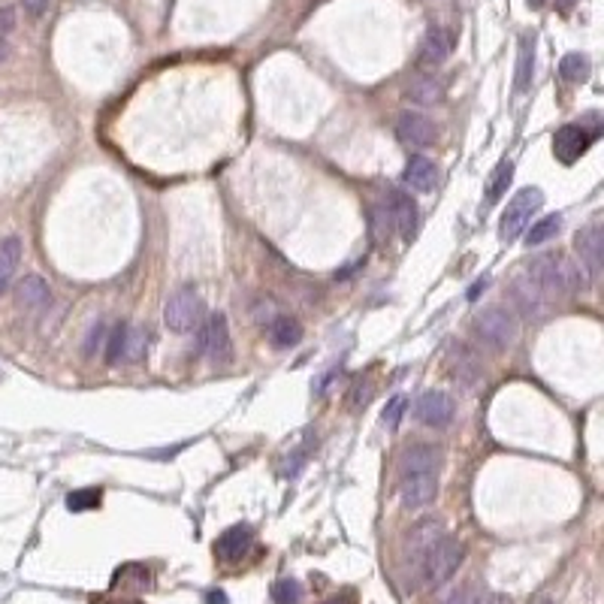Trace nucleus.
<instances>
[{
	"mask_svg": "<svg viewBox=\"0 0 604 604\" xmlns=\"http://www.w3.org/2000/svg\"><path fill=\"white\" fill-rule=\"evenodd\" d=\"M514 300L520 302V309H523L529 318H541L544 311H547V305H550V300L544 296L541 291L535 287V281L529 278V276H517L514 278Z\"/></svg>",
	"mask_w": 604,
	"mask_h": 604,
	"instance_id": "19",
	"label": "nucleus"
},
{
	"mask_svg": "<svg viewBox=\"0 0 604 604\" xmlns=\"http://www.w3.org/2000/svg\"><path fill=\"white\" fill-rule=\"evenodd\" d=\"M484 604V601H481ZM486 604H511L508 599H504V595H490V599H486Z\"/></svg>",
	"mask_w": 604,
	"mask_h": 604,
	"instance_id": "39",
	"label": "nucleus"
},
{
	"mask_svg": "<svg viewBox=\"0 0 604 604\" xmlns=\"http://www.w3.org/2000/svg\"><path fill=\"white\" fill-rule=\"evenodd\" d=\"M15 305L28 314H43L52 305V291L39 276H24L15 284Z\"/></svg>",
	"mask_w": 604,
	"mask_h": 604,
	"instance_id": "14",
	"label": "nucleus"
},
{
	"mask_svg": "<svg viewBox=\"0 0 604 604\" xmlns=\"http://www.w3.org/2000/svg\"><path fill=\"white\" fill-rule=\"evenodd\" d=\"M601 130H590L583 127V124H565V127L556 130V136H553V154H556L559 163H577L581 157L590 152V145L599 139Z\"/></svg>",
	"mask_w": 604,
	"mask_h": 604,
	"instance_id": "8",
	"label": "nucleus"
},
{
	"mask_svg": "<svg viewBox=\"0 0 604 604\" xmlns=\"http://www.w3.org/2000/svg\"><path fill=\"white\" fill-rule=\"evenodd\" d=\"M526 276L535 281V287L547 300H565L581 287V269L571 263L565 254H541L526 267Z\"/></svg>",
	"mask_w": 604,
	"mask_h": 604,
	"instance_id": "2",
	"label": "nucleus"
},
{
	"mask_svg": "<svg viewBox=\"0 0 604 604\" xmlns=\"http://www.w3.org/2000/svg\"><path fill=\"white\" fill-rule=\"evenodd\" d=\"M402 179H405V185H408L411 190H417V194H429V190L435 188V181H438V170H435V163L429 161V157L417 154V157H411V161H408V167H405Z\"/></svg>",
	"mask_w": 604,
	"mask_h": 604,
	"instance_id": "18",
	"label": "nucleus"
},
{
	"mask_svg": "<svg viewBox=\"0 0 604 604\" xmlns=\"http://www.w3.org/2000/svg\"><path fill=\"white\" fill-rule=\"evenodd\" d=\"M544 206V194L538 188H523L514 194V200L508 203V209L502 212V221H499V236L502 242H517L520 236L526 233L529 221H532V214Z\"/></svg>",
	"mask_w": 604,
	"mask_h": 604,
	"instance_id": "6",
	"label": "nucleus"
},
{
	"mask_svg": "<svg viewBox=\"0 0 604 604\" xmlns=\"http://www.w3.org/2000/svg\"><path fill=\"white\" fill-rule=\"evenodd\" d=\"M538 604H553V601H547V599H544V601H538Z\"/></svg>",
	"mask_w": 604,
	"mask_h": 604,
	"instance_id": "42",
	"label": "nucleus"
},
{
	"mask_svg": "<svg viewBox=\"0 0 604 604\" xmlns=\"http://www.w3.org/2000/svg\"><path fill=\"white\" fill-rule=\"evenodd\" d=\"M415 415L424 426H433V429H444L453 420V415H457V405H453V399L448 393L442 390H429L417 399L415 405Z\"/></svg>",
	"mask_w": 604,
	"mask_h": 604,
	"instance_id": "12",
	"label": "nucleus"
},
{
	"mask_svg": "<svg viewBox=\"0 0 604 604\" xmlns=\"http://www.w3.org/2000/svg\"><path fill=\"white\" fill-rule=\"evenodd\" d=\"M438 468L442 448L435 444H411L399 460V495L408 511H424L438 495Z\"/></svg>",
	"mask_w": 604,
	"mask_h": 604,
	"instance_id": "1",
	"label": "nucleus"
},
{
	"mask_svg": "<svg viewBox=\"0 0 604 604\" xmlns=\"http://www.w3.org/2000/svg\"><path fill=\"white\" fill-rule=\"evenodd\" d=\"M444 535V523L442 520H420V523L411 529L408 535V547H405V556H408V565L415 574H420V565H424V556L429 553V547Z\"/></svg>",
	"mask_w": 604,
	"mask_h": 604,
	"instance_id": "13",
	"label": "nucleus"
},
{
	"mask_svg": "<svg viewBox=\"0 0 604 604\" xmlns=\"http://www.w3.org/2000/svg\"><path fill=\"white\" fill-rule=\"evenodd\" d=\"M590 73H592V64L583 52H568L559 61V76L565 82H574V85H581V82L590 79Z\"/></svg>",
	"mask_w": 604,
	"mask_h": 604,
	"instance_id": "23",
	"label": "nucleus"
},
{
	"mask_svg": "<svg viewBox=\"0 0 604 604\" xmlns=\"http://www.w3.org/2000/svg\"><path fill=\"white\" fill-rule=\"evenodd\" d=\"M320 604H347V599H327V601H320Z\"/></svg>",
	"mask_w": 604,
	"mask_h": 604,
	"instance_id": "41",
	"label": "nucleus"
},
{
	"mask_svg": "<svg viewBox=\"0 0 604 604\" xmlns=\"http://www.w3.org/2000/svg\"><path fill=\"white\" fill-rule=\"evenodd\" d=\"M272 601L276 604H300L302 601V583L293 577H281L272 583Z\"/></svg>",
	"mask_w": 604,
	"mask_h": 604,
	"instance_id": "28",
	"label": "nucleus"
},
{
	"mask_svg": "<svg viewBox=\"0 0 604 604\" xmlns=\"http://www.w3.org/2000/svg\"><path fill=\"white\" fill-rule=\"evenodd\" d=\"M6 57H10V43H6V39L0 37V64H4Z\"/></svg>",
	"mask_w": 604,
	"mask_h": 604,
	"instance_id": "37",
	"label": "nucleus"
},
{
	"mask_svg": "<svg viewBox=\"0 0 604 604\" xmlns=\"http://www.w3.org/2000/svg\"><path fill=\"white\" fill-rule=\"evenodd\" d=\"M408 97L415 103H424V106H433L444 97V88L442 82H438L435 76H420L417 82H411L408 85Z\"/></svg>",
	"mask_w": 604,
	"mask_h": 604,
	"instance_id": "24",
	"label": "nucleus"
},
{
	"mask_svg": "<svg viewBox=\"0 0 604 604\" xmlns=\"http://www.w3.org/2000/svg\"><path fill=\"white\" fill-rule=\"evenodd\" d=\"M402 415H405V396H393V399L387 402V408H384V415H381V420H384L387 429H396V426H399Z\"/></svg>",
	"mask_w": 604,
	"mask_h": 604,
	"instance_id": "31",
	"label": "nucleus"
},
{
	"mask_svg": "<svg viewBox=\"0 0 604 604\" xmlns=\"http://www.w3.org/2000/svg\"><path fill=\"white\" fill-rule=\"evenodd\" d=\"M15 28V10L13 6H0V37H6Z\"/></svg>",
	"mask_w": 604,
	"mask_h": 604,
	"instance_id": "34",
	"label": "nucleus"
},
{
	"mask_svg": "<svg viewBox=\"0 0 604 604\" xmlns=\"http://www.w3.org/2000/svg\"><path fill=\"white\" fill-rule=\"evenodd\" d=\"M535 76V34H523L517 46V73H514V91L526 94L532 88Z\"/></svg>",
	"mask_w": 604,
	"mask_h": 604,
	"instance_id": "20",
	"label": "nucleus"
},
{
	"mask_svg": "<svg viewBox=\"0 0 604 604\" xmlns=\"http://www.w3.org/2000/svg\"><path fill=\"white\" fill-rule=\"evenodd\" d=\"M145 347H148V336L143 327L136 324H127L124 329V354H121V363H139L145 357Z\"/></svg>",
	"mask_w": 604,
	"mask_h": 604,
	"instance_id": "25",
	"label": "nucleus"
},
{
	"mask_svg": "<svg viewBox=\"0 0 604 604\" xmlns=\"http://www.w3.org/2000/svg\"><path fill=\"white\" fill-rule=\"evenodd\" d=\"M197 333V351L212 363H227L233 354V342H230V327L224 311H212L209 318H203V324L194 329Z\"/></svg>",
	"mask_w": 604,
	"mask_h": 604,
	"instance_id": "7",
	"label": "nucleus"
},
{
	"mask_svg": "<svg viewBox=\"0 0 604 604\" xmlns=\"http://www.w3.org/2000/svg\"><path fill=\"white\" fill-rule=\"evenodd\" d=\"M462 559H466V544H462L460 538H453V535L444 532L424 556L420 577H424L429 586H442V583H448L453 574H457L460 565H462Z\"/></svg>",
	"mask_w": 604,
	"mask_h": 604,
	"instance_id": "3",
	"label": "nucleus"
},
{
	"mask_svg": "<svg viewBox=\"0 0 604 604\" xmlns=\"http://www.w3.org/2000/svg\"><path fill=\"white\" fill-rule=\"evenodd\" d=\"M511 179H514V163H511V161L499 163V167H495V172L490 176V185H486V206H493V203L502 200V194L508 190Z\"/></svg>",
	"mask_w": 604,
	"mask_h": 604,
	"instance_id": "27",
	"label": "nucleus"
},
{
	"mask_svg": "<svg viewBox=\"0 0 604 604\" xmlns=\"http://www.w3.org/2000/svg\"><path fill=\"white\" fill-rule=\"evenodd\" d=\"M544 4H547V0H529V6H532V10H541Z\"/></svg>",
	"mask_w": 604,
	"mask_h": 604,
	"instance_id": "40",
	"label": "nucleus"
},
{
	"mask_svg": "<svg viewBox=\"0 0 604 604\" xmlns=\"http://www.w3.org/2000/svg\"><path fill=\"white\" fill-rule=\"evenodd\" d=\"M101 490H94V486H88V490H76V493H70L67 495V508L70 511H91V508H97L101 504Z\"/></svg>",
	"mask_w": 604,
	"mask_h": 604,
	"instance_id": "29",
	"label": "nucleus"
},
{
	"mask_svg": "<svg viewBox=\"0 0 604 604\" xmlns=\"http://www.w3.org/2000/svg\"><path fill=\"white\" fill-rule=\"evenodd\" d=\"M19 260H22V239L6 236L4 242H0V293L6 291L10 278L15 276V269H19Z\"/></svg>",
	"mask_w": 604,
	"mask_h": 604,
	"instance_id": "22",
	"label": "nucleus"
},
{
	"mask_svg": "<svg viewBox=\"0 0 604 604\" xmlns=\"http://www.w3.org/2000/svg\"><path fill=\"white\" fill-rule=\"evenodd\" d=\"M124 329L127 324H118L109 329V338H106V363L109 366H118L121 363V354H124Z\"/></svg>",
	"mask_w": 604,
	"mask_h": 604,
	"instance_id": "30",
	"label": "nucleus"
},
{
	"mask_svg": "<svg viewBox=\"0 0 604 604\" xmlns=\"http://www.w3.org/2000/svg\"><path fill=\"white\" fill-rule=\"evenodd\" d=\"M396 136L408 148H429L438 139V127L424 112H402L396 121Z\"/></svg>",
	"mask_w": 604,
	"mask_h": 604,
	"instance_id": "10",
	"label": "nucleus"
},
{
	"mask_svg": "<svg viewBox=\"0 0 604 604\" xmlns=\"http://www.w3.org/2000/svg\"><path fill=\"white\" fill-rule=\"evenodd\" d=\"M203 318H206V305H203V296L197 293L194 287H179L167 300V305H163V324L179 336L194 333V329L203 324Z\"/></svg>",
	"mask_w": 604,
	"mask_h": 604,
	"instance_id": "5",
	"label": "nucleus"
},
{
	"mask_svg": "<svg viewBox=\"0 0 604 604\" xmlns=\"http://www.w3.org/2000/svg\"><path fill=\"white\" fill-rule=\"evenodd\" d=\"M22 6H24V13H28L31 19H39V15L48 10V0H22Z\"/></svg>",
	"mask_w": 604,
	"mask_h": 604,
	"instance_id": "35",
	"label": "nucleus"
},
{
	"mask_svg": "<svg viewBox=\"0 0 604 604\" xmlns=\"http://www.w3.org/2000/svg\"><path fill=\"white\" fill-rule=\"evenodd\" d=\"M448 604H481V592H477V586H462L460 592H453Z\"/></svg>",
	"mask_w": 604,
	"mask_h": 604,
	"instance_id": "32",
	"label": "nucleus"
},
{
	"mask_svg": "<svg viewBox=\"0 0 604 604\" xmlns=\"http://www.w3.org/2000/svg\"><path fill=\"white\" fill-rule=\"evenodd\" d=\"M574 248H577V260H581V269L586 272V278H590V284H599L601 278V267H604V245H601V227L599 224H590L583 227L581 233L574 239Z\"/></svg>",
	"mask_w": 604,
	"mask_h": 604,
	"instance_id": "9",
	"label": "nucleus"
},
{
	"mask_svg": "<svg viewBox=\"0 0 604 604\" xmlns=\"http://www.w3.org/2000/svg\"><path fill=\"white\" fill-rule=\"evenodd\" d=\"M103 338H106V327H103V324L91 327L88 342H85V354H88V357H91V354H94V347H101V345H103Z\"/></svg>",
	"mask_w": 604,
	"mask_h": 604,
	"instance_id": "33",
	"label": "nucleus"
},
{
	"mask_svg": "<svg viewBox=\"0 0 604 604\" xmlns=\"http://www.w3.org/2000/svg\"><path fill=\"white\" fill-rule=\"evenodd\" d=\"M387 214H390L393 227L399 230V236H402V239H411V236L417 233L420 209H417L415 197H411L408 190L393 188L390 194H387Z\"/></svg>",
	"mask_w": 604,
	"mask_h": 604,
	"instance_id": "11",
	"label": "nucleus"
},
{
	"mask_svg": "<svg viewBox=\"0 0 604 604\" xmlns=\"http://www.w3.org/2000/svg\"><path fill=\"white\" fill-rule=\"evenodd\" d=\"M471 329H475V336L481 338L486 347H493V351H504V347L514 345L520 336L514 311L504 309V305H486V309H481L475 314V320H471Z\"/></svg>",
	"mask_w": 604,
	"mask_h": 604,
	"instance_id": "4",
	"label": "nucleus"
},
{
	"mask_svg": "<svg viewBox=\"0 0 604 604\" xmlns=\"http://www.w3.org/2000/svg\"><path fill=\"white\" fill-rule=\"evenodd\" d=\"M206 601H209V604H230V599H227V592H224V590H212L209 595H206Z\"/></svg>",
	"mask_w": 604,
	"mask_h": 604,
	"instance_id": "36",
	"label": "nucleus"
},
{
	"mask_svg": "<svg viewBox=\"0 0 604 604\" xmlns=\"http://www.w3.org/2000/svg\"><path fill=\"white\" fill-rule=\"evenodd\" d=\"M574 4H577V0H556V6L562 13H571V10H574Z\"/></svg>",
	"mask_w": 604,
	"mask_h": 604,
	"instance_id": "38",
	"label": "nucleus"
},
{
	"mask_svg": "<svg viewBox=\"0 0 604 604\" xmlns=\"http://www.w3.org/2000/svg\"><path fill=\"white\" fill-rule=\"evenodd\" d=\"M448 372L453 375V381H457V384H462V387H475L477 381H481V375H484L481 363H477V357L462 342L451 345V351H448Z\"/></svg>",
	"mask_w": 604,
	"mask_h": 604,
	"instance_id": "16",
	"label": "nucleus"
},
{
	"mask_svg": "<svg viewBox=\"0 0 604 604\" xmlns=\"http://www.w3.org/2000/svg\"><path fill=\"white\" fill-rule=\"evenodd\" d=\"M559 230H562V214H547V218H541L538 224H532V230L526 233V245L535 248V245L550 242L553 236H559Z\"/></svg>",
	"mask_w": 604,
	"mask_h": 604,
	"instance_id": "26",
	"label": "nucleus"
},
{
	"mask_svg": "<svg viewBox=\"0 0 604 604\" xmlns=\"http://www.w3.org/2000/svg\"><path fill=\"white\" fill-rule=\"evenodd\" d=\"M251 544H254V529L248 523H239V526H230L227 532L214 541V553L224 562H239L251 550Z\"/></svg>",
	"mask_w": 604,
	"mask_h": 604,
	"instance_id": "17",
	"label": "nucleus"
},
{
	"mask_svg": "<svg viewBox=\"0 0 604 604\" xmlns=\"http://www.w3.org/2000/svg\"><path fill=\"white\" fill-rule=\"evenodd\" d=\"M269 342L278 347V351H291L302 342V324L291 314H281L269 324Z\"/></svg>",
	"mask_w": 604,
	"mask_h": 604,
	"instance_id": "21",
	"label": "nucleus"
},
{
	"mask_svg": "<svg viewBox=\"0 0 604 604\" xmlns=\"http://www.w3.org/2000/svg\"><path fill=\"white\" fill-rule=\"evenodd\" d=\"M451 55H453V34L444 28H433L426 34L424 46H420V52H417V67L420 70H435V67H442Z\"/></svg>",
	"mask_w": 604,
	"mask_h": 604,
	"instance_id": "15",
	"label": "nucleus"
}]
</instances>
